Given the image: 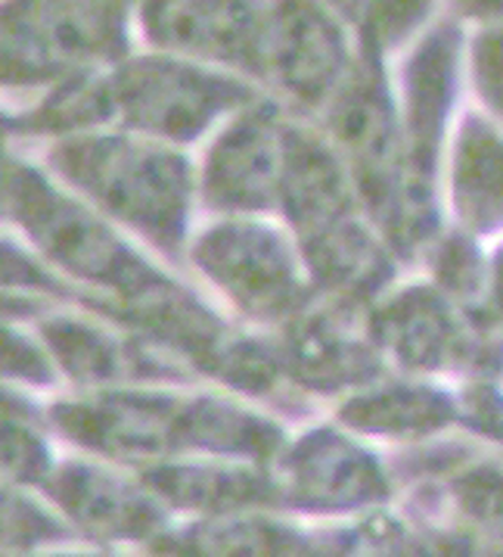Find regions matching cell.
<instances>
[{
    "mask_svg": "<svg viewBox=\"0 0 503 557\" xmlns=\"http://www.w3.org/2000/svg\"><path fill=\"white\" fill-rule=\"evenodd\" d=\"M476 78L488 107L503 119V28L476 38Z\"/></svg>",
    "mask_w": 503,
    "mask_h": 557,
    "instance_id": "cell-24",
    "label": "cell"
},
{
    "mask_svg": "<svg viewBox=\"0 0 503 557\" xmlns=\"http://www.w3.org/2000/svg\"><path fill=\"white\" fill-rule=\"evenodd\" d=\"M20 134H23V119H20V115H13V112L0 110V159L7 157L3 144H7L10 137H20Z\"/></svg>",
    "mask_w": 503,
    "mask_h": 557,
    "instance_id": "cell-27",
    "label": "cell"
},
{
    "mask_svg": "<svg viewBox=\"0 0 503 557\" xmlns=\"http://www.w3.org/2000/svg\"><path fill=\"white\" fill-rule=\"evenodd\" d=\"M38 336L50 361L78 389H125L134 380L172 377L168 364H159L137 336H118L103 324L68 312H47L38 321Z\"/></svg>",
    "mask_w": 503,
    "mask_h": 557,
    "instance_id": "cell-9",
    "label": "cell"
},
{
    "mask_svg": "<svg viewBox=\"0 0 503 557\" xmlns=\"http://www.w3.org/2000/svg\"><path fill=\"white\" fill-rule=\"evenodd\" d=\"M112 119L137 137L197 140L221 112L249 100L240 82L168 57H140L106 75Z\"/></svg>",
    "mask_w": 503,
    "mask_h": 557,
    "instance_id": "cell-3",
    "label": "cell"
},
{
    "mask_svg": "<svg viewBox=\"0 0 503 557\" xmlns=\"http://www.w3.org/2000/svg\"><path fill=\"white\" fill-rule=\"evenodd\" d=\"M438 274L448 287H454V293H463L466 287H476L481 281L479 259L473 256V249L463 244L444 246L438 252Z\"/></svg>",
    "mask_w": 503,
    "mask_h": 557,
    "instance_id": "cell-25",
    "label": "cell"
},
{
    "mask_svg": "<svg viewBox=\"0 0 503 557\" xmlns=\"http://www.w3.org/2000/svg\"><path fill=\"white\" fill-rule=\"evenodd\" d=\"M286 137L267 112H242L205 157V202L259 212L284 197Z\"/></svg>",
    "mask_w": 503,
    "mask_h": 557,
    "instance_id": "cell-8",
    "label": "cell"
},
{
    "mask_svg": "<svg viewBox=\"0 0 503 557\" xmlns=\"http://www.w3.org/2000/svg\"><path fill=\"white\" fill-rule=\"evenodd\" d=\"M494 299H498V306H501L503 312V252L501 259H498V265H494Z\"/></svg>",
    "mask_w": 503,
    "mask_h": 557,
    "instance_id": "cell-28",
    "label": "cell"
},
{
    "mask_svg": "<svg viewBox=\"0 0 503 557\" xmlns=\"http://www.w3.org/2000/svg\"><path fill=\"white\" fill-rule=\"evenodd\" d=\"M448 401L419 386H392L351 401L345 421L373 433H416L432 430L448 418Z\"/></svg>",
    "mask_w": 503,
    "mask_h": 557,
    "instance_id": "cell-21",
    "label": "cell"
},
{
    "mask_svg": "<svg viewBox=\"0 0 503 557\" xmlns=\"http://www.w3.org/2000/svg\"><path fill=\"white\" fill-rule=\"evenodd\" d=\"M75 539L112 552L122 545L150 548L168 530V508L155 492L106 461H56L38 486Z\"/></svg>",
    "mask_w": 503,
    "mask_h": 557,
    "instance_id": "cell-5",
    "label": "cell"
},
{
    "mask_svg": "<svg viewBox=\"0 0 503 557\" xmlns=\"http://www.w3.org/2000/svg\"><path fill=\"white\" fill-rule=\"evenodd\" d=\"M307 244L311 268L327 287H336L339 293H364L386 281L382 246L349 215L307 237Z\"/></svg>",
    "mask_w": 503,
    "mask_h": 557,
    "instance_id": "cell-19",
    "label": "cell"
},
{
    "mask_svg": "<svg viewBox=\"0 0 503 557\" xmlns=\"http://www.w3.org/2000/svg\"><path fill=\"white\" fill-rule=\"evenodd\" d=\"M454 209L473 231L503 227V137L476 115L454 144Z\"/></svg>",
    "mask_w": 503,
    "mask_h": 557,
    "instance_id": "cell-14",
    "label": "cell"
},
{
    "mask_svg": "<svg viewBox=\"0 0 503 557\" xmlns=\"http://www.w3.org/2000/svg\"><path fill=\"white\" fill-rule=\"evenodd\" d=\"M150 557H295V539L246 513L202 517L199 523L165 533L147 548Z\"/></svg>",
    "mask_w": 503,
    "mask_h": 557,
    "instance_id": "cell-16",
    "label": "cell"
},
{
    "mask_svg": "<svg viewBox=\"0 0 503 557\" xmlns=\"http://www.w3.org/2000/svg\"><path fill=\"white\" fill-rule=\"evenodd\" d=\"M255 10L230 3H153L143 28L159 47L227 66H262L264 28Z\"/></svg>",
    "mask_w": 503,
    "mask_h": 557,
    "instance_id": "cell-10",
    "label": "cell"
},
{
    "mask_svg": "<svg viewBox=\"0 0 503 557\" xmlns=\"http://www.w3.org/2000/svg\"><path fill=\"white\" fill-rule=\"evenodd\" d=\"M47 169L100 215L131 227L165 256L187 237L193 175L187 159L131 134H72L47 150Z\"/></svg>",
    "mask_w": 503,
    "mask_h": 557,
    "instance_id": "cell-1",
    "label": "cell"
},
{
    "mask_svg": "<svg viewBox=\"0 0 503 557\" xmlns=\"http://www.w3.org/2000/svg\"><path fill=\"white\" fill-rule=\"evenodd\" d=\"M47 414L38 405L0 383V483L35 490L45 483L56 458L45 433Z\"/></svg>",
    "mask_w": 503,
    "mask_h": 557,
    "instance_id": "cell-18",
    "label": "cell"
},
{
    "mask_svg": "<svg viewBox=\"0 0 503 557\" xmlns=\"http://www.w3.org/2000/svg\"><path fill=\"white\" fill-rule=\"evenodd\" d=\"M128 10L115 3L0 7V47L63 69L112 63L128 53Z\"/></svg>",
    "mask_w": 503,
    "mask_h": 557,
    "instance_id": "cell-7",
    "label": "cell"
},
{
    "mask_svg": "<svg viewBox=\"0 0 503 557\" xmlns=\"http://www.w3.org/2000/svg\"><path fill=\"white\" fill-rule=\"evenodd\" d=\"M342 63L345 45L339 28L314 10H286V16L264 28L262 69L302 100H317L336 88Z\"/></svg>",
    "mask_w": 503,
    "mask_h": 557,
    "instance_id": "cell-11",
    "label": "cell"
},
{
    "mask_svg": "<svg viewBox=\"0 0 503 557\" xmlns=\"http://www.w3.org/2000/svg\"><path fill=\"white\" fill-rule=\"evenodd\" d=\"M0 293L32 296V299H45V296L47 299H68V296H75L53 268L45 265L28 249L7 240V237H0Z\"/></svg>",
    "mask_w": 503,
    "mask_h": 557,
    "instance_id": "cell-22",
    "label": "cell"
},
{
    "mask_svg": "<svg viewBox=\"0 0 503 557\" xmlns=\"http://www.w3.org/2000/svg\"><path fill=\"white\" fill-rule=\"evenodd\" d=\"M140 480L172 511H199L202 517L237 513L249 502H259L262 483L255 473L224 465H155L140 470Z\"/></svg>",
    "mask_w": 503,
    "mask_h": 557,
    "instance_id": "cell-15",
    "label": "cell"
},
{
    "mask_svg": "<svg viewBox=\"0 0 503 557\" xmlns=\"http://www.w3.org/2000/svg\"><path fill=\"white\" fill-rule=\"evenodd\" d=\"M376 334L404 368H448L469 356L457 314L423 287L392 299L376 318Z\"/></svg>",
    "mask_w": 503,
    "mask_h": 557,
    "instance_id": "cell-12",
    "label": "cell"
},
{
    "mask_svg": "<svg viewBox=\"0 0 503 557\" xmlns=\"http://www.w3.org/2000/svg\"><path fill=\"white\" fill-rule=\"evenodd\" d=\"M292 492L317 508L361 505L386 492V483L373 461L342 436L317 433L295 448L289 461Z\"/></svg>",
    "mask_w": 503,
    "mask_h": 557,
    "instance_id": "cell-13",
    "label": "cell"
},
{
    "mask_svg": "<svg viewBox=\"0 0 503 557\" xmlns=\"http://www.w3.org/2000/svg\"><path fill=\"white\" fill-rule=\"evenodd\" d=\"M184 399L150 389H97L60 399L47 421L97 461L150 470L180 448Z\"/></svg>",
    "mask_w": 503,
    "mask_h": 557,
    "instance_id": "cell-4",
    "label": "cell"
},
{
    "mask_svg": "<svg viewBox=\"0 0 503 557\" xmlns=\"http://www.w3.org/2000/svg\"><path fill=\"white\" fill-rule=\"evenodd\" d=\"M0 215L23 227L45 265L93 290L112 293L115 306L177 287L125 244L97 209L75 200L47 172L10 153L0 159Z\"/></svg>",
    "mask_w": 503,
    "mask_h": 557,
    "instance_id": "cell-2",
    "label": "cell"
},
{
    "mask_svg": "<svg viewBox=\"0 0 503 557\" xmlns=\"http://www.w3.org/2000/svg\"><path fill=\"white\" fill-rule=\"evenodd\" d=\"M199 271L252 318H286L305 302V284L284 237L264 224L224 222L190 249Z\"/></svg>",
    "mask_w": 503,
    "mask_h": 557,
    "instance_id": "cell-6",
    "label": "cell"
},
{
    "mask_svg": "<svg viewBox=\"0 0 503 557\" xmlns=\"http://www.w3.org/2000/svg\"><path fill=\"white\" fill-rule=\"evenodd\" d=\"M75 535L41 495L0 483V557L72 545Z\"/></svg>",
    "mask_w": 503,
    "mask_h": 557,
    "instance_id": "cell-20",
    "label": "cell"
},
{
    "mask_svg": "<svg viewBox=\"0 0 503 557\" xmlns=\"http://www.w3.org/2000/svg\"><path fill=\"white\" fill-rule=\"evenodd\" d=\"M454 82V45L451 35L438 32L419 47L407 72V132H411V157L419 169L429 165V153L438 137L441 115L448 110Z\"/></svg>",
    "mask_w": 503,
    "mask_h": 557,
    "instance_id": "cell-17",
    "label": "cell"
},
{
    "mask_svg": "<svg viewBox=\"0 0 503 557\" xmlns=\"http://www.w3.org/2000/svg\"><path fill=\"white\" fill-rule=\"evenodd\" d=\"M13 557H118L112 552H78L72 545H60V548H45V552H28V555H13Z\"/></svg>",
    "mask_w": 503,
    "mask_h": 557,
    "instance_id": "cell-26",
    "label": "cell"
},
{
    "mask_svg": "<svg viewBox=\"0 0 503 557\" xmlns=\"http://www.w3.org/2000/svg\"><path fill=\"white\" fill-rule=\"evenodd\" d=\"M75 69L53 66L45 60H35L28 53L0 47V88H41V85H53L72 75Z\"/></svg>",
    "mask_w": 503,
    "mask_h": 557,
    "instance_id": "cell-23",
    "label": "cell"
}]
</instances>
